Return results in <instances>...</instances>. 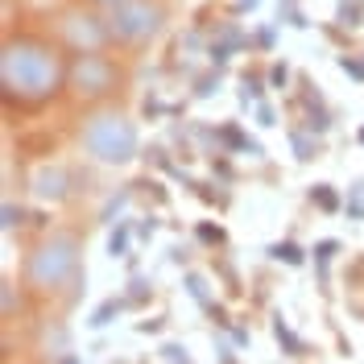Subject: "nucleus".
I'll return each instance as SVG.
<instances>
[{
  "instance_id": "nucleus-3",
  "label": "nucleus",
  "mask_w": 364,
  "mask_h": 364,
  "mask_svg": "<svg viewBox=\"0 0 364 364\" xmlns=\"http://www.w3.org/2000/svg\"><path fill=\"white\" fill-rule=\"evenodd\" d=\"M67 282H79V240L70 232H54L25 257V286L38 294H58Z\"/></svg>"
},
{
  "instance_id": "nucleus-31",
  "label": "nucleus",
  "mask_w": 364,
  "mask_h": 364,
  "mask_svg": "<svg viewBox=\"0 0 364 364\" xmlns=\"http://www.w3.org/2000/svg\"><path fill=\"white\" fill-rule=\"evenodd\" d=\"M240 9H257V0H240Z\"/></svg>"
},
{
  "instance_id": "nucleus-2",
  "label": "nucleus",
  "mask_w": 364,
  "mask_h": 364,
  "mask_svg": "<svg viewBox=\"0 0 364 364\" xmlns=\"http://www.w3.org/2000/svg\"><path fill=\"white\" fill-rule=\"evenodd\" d=\"M79 149L87 158L104 161V166H129L141 154L136 120H129L120 108H100V112L83 116V124H79Z\"/></svg>"
},
{
  "instance_id": "nucleus-29",
  "label": "nucleus",
  "mask_w": 364,
  "mask_h": 364,
  "mask_svg": "<svg viewBox=\"0 0 364 364\" xmlns=\"http://www.w3.org/2000/svg\"><path fill=\"white\" fill-rule=\"evenodd\" d=\"M257 42L265 46V50H269V46H273V29H261V33H257Z\"/></svg>"
},
{
  "instance_id": "nucleus-26",
  "label": "nucleus",
  "mask_w": 364,
  "mask_h": 364,
  "mask_svg": "<svg viewBox=\"0 0 364 364\" xmlns=\"http://www.w3.org/2000/svg\"><path fill=\"white\" fill-rule=\"evenodd\" d=\"M257 124H261V129H273V124H277V116H273L269 104H257Z\"/></svg>"
},
{
  "instance_id": "nucleus-18",
  "label": "nucleus",
  "mask_w": 364,
  "mask_h": 364,
  "mask_svg": "<svg viewBox=\"0 0 364 364\" xmlns=\"http://www.w3.org/2000/svg\"><path fill=\"white\" fill-rule=\"evenodd\" d=\"M129 199H133V191H120V195H112V199L104 203V211H100V220H104V224H112V215H116V211H124V203H129Z\"/></svg>"
},
{
  "instance_id": "nucleus-4",
  "label": "nucleus",
  "mask_w": 364,
  "mask_h": 364,
  "mask_svg": "<svg viewBox=\"0 0 364 364\" xmlns=\"http://www.w3.org/2000/svg\"><path fill=\"white\" fill-rule=\"evenodd\" d=\"M161 21H166V13L158 0H124L108 13V29L116 42H149L161 29Z\"/></svg>"
},
{
  "instance_id": "nucleus-25",
  "label": "nucleus",
  "mask_w": 364,
  "mask_h": 364,
  "mask_svg": "<svg viewBox=\"0 0 364 364\" xmlns=\"http://www.w3.org/2000/svg\"><path fill=\"white\" fill-rule=\"evenodd\" d=\"M340 70H343V75H352V79H360V83H364V63H356V58H340Z\"/></svg>"
},
{
  "instance_id": "nucleus-8",
  "label": "nucleus",
  "mask_w": 364,
  "mask_h": 364,
  "mask_svg": "<svg viewBox=\"0 0 364 364\" xmlns=\"http://www.w3.org/2000/svg\"><path fill=\"white\" fill-rule=\"evenodd\" d=\"M273 340L282 343V352H286L290 360H302V356H306V343H302V336H298V331L282 315H273Z\"/></svg>"
},
{
  "instance_id": "nucleus-24",
  "label": "nucleus",
  "mask_w": 364,
  "mask_h": 364,
  "mask_svg": "<svg viewBox=\"0 0 364 364\" xmlns=\"http://www.w3.org/2000/svg\"><path fill=\"white\" fill-rule=\"evenodd\" d=\"M154 232H158V215H145V220L136 224V240H149Z\"/></svg>"
},
{
  "instance_id": "nucleus-28",
  "label": "nucleus",
  "mask_w": 364,
  "mask_h": 364,
  "mask_svg": "<svg viewBox=\"0 0 364 364\" xmlns=\"http://www.w3.org/2000/svg\"><path fill=\"white\" fill-rule=\"evenodd\" d=\"M232 340H236L240 348H245V343H249V331H245V327H232Z\"/></svg>"
},
{
  "instance_id": "nucleus-21",
  "label": "nucleus",
  "mask_w": 364,
  "mask_h": 364,
  "mask_svg": "<svg viewBox=\"0 0 364 364\" xmlns=\"http://www.w3.org/2000/svg\"><path fill=\"white\" fill-rule=\"evenodd\" d=\"M269 83L282 91L286 83H290V67H286V63H273V67H269Z\"/></svg>"
},
{
  "instance_id": "nucleus-5",
  "label": "nucleus",
  "mask_w": 364,
  "mask_h": 364,
  "mask_svg": "<svg viewBox=\"0 0 364 364\" xmlns=\"http://www.w3.org/2000/svg\"><path fill=\"white\" fill-rule=\"evenodd\" d=\"M116 83H120V70L104 54H75V63L67 67V87L83 100L108 95V91H116Z\"/></svg>"
},
{
  "instance_id": "nucleus-11",
  "label": "nucleus",
  "mask_w": 364,
  "mask_h": 364,
  "mask_svg": "<svg viewBox=\"0 0 364 364\" xmlns=\"http://www.w3.org/2000/svg\"><path fill=\"white\" fill-rule=\"evenodd\" d=\"M124 306H129V302H124V298H104V302H100V306H95V311H91L87 327H95V331H100V327H108V323H112V318L120 315V311H124Z\"/></svg>"
},
{
  "instance_id": "nucleus-27",
  "label": "nucleus",
  "mask_w": 364,
  "mask_h": 364,
  "mask_svg": "<svg viewBox=\"0 0 364 364\" xmlns=\"http://www.w3.org/2000/svg\"><path fill=\"white\" fill-rule=\"evenodd\" d=\"M0 302H4V315H13V306H17V298H13V282L0 286Z\"/></svg>"
},
{
  "instance_id": "nucleus-9",
  "label": "nucleus",
  "mask_w": 364,
  "mask_h": 364,
  "mask_svg": "<svg viewBox=\"0 0 364 364\" xmlns=\"http://www.w3.org/2000/svg\"><path fill=\"white\" fill-rule=\"evenodd\" d=\"M133 236H136V224H133V220H120V224L108 232V257H129Z\"/></svg>"
},
{
  "instance_id": "nucleus-6",
  "label": "nucleus",
  "mask_w": 364,
  "mask_h": 364,
  "mask_svg": "<svg viewBox=\"0 0 364 364\" xmlns=\"http://www.w3.org/2000/svg\"><path fill=\"white\" fill-rule=\"evenodd\" d=\"M63 38L75 54H100L112 38V29H108V21H100L91 13H70V17H63Z\"/></svg>"
},
{
  "instance_id": "nucleus-10",
  "label": "nucleus",
  "mask_w": 364,
  "mask_h": 364,
  "mask_svg": "<svg viewBox=\"0 0 364 364\" xmlns=\"http://www.w3.org/2000/svg\"><path fill=\"white\" fill-rule=\"evenodd\" d=\"M269 257L282 261V265H290V269H302V265H306V249L294 245V240H277V245H269Z\"/></svg>"
},
{
  "instance_id": "nucleus-12",
  "label": "nucleus",
  "mask_w": 364,
  "mask_h": 364,
  "mask_svg": "<svg viewBox=\"0 0 364 364\" xmlns=\"http://www.w3.org/2000/svg\"><path fill=\"white\" fill-rule=\"evenodd\" d=\"M182 286H186V294L195 298V302H199V306H203V311H211V306H215V298H211V290H207V277L203 273H186V277H182Z\"/></svg>"
},
{
  "instance_id": "nucleus-22",
  "label": "nucleus",
  "mask_w": 364,
  "mask_h": 364,
  "mask_svg": "<svg viewBox=\"0 0 364 364\" xmlns=\"http://www.w3.org/2000/svg\"><path fill=\"white\" fill-rule=\"evenodd\" d=\"M195 232H199V240H207V245H224V228L199 224V228H195Z\"/></svg>"
},
{
  "instance_id": "nucleus-33",
  "label": "nucleus",
  "mask_w": 364,
  "mask_h": 364,
  "mask_svg": "<svg viewBox=\"0 0 364 364\" xmlns=\"http://www.w3.org/2000/svg\"><path fill=\"white\" fill-rule=\"evenodd\" d=\"M356 141H360V145H364V129H360V133H356Z\"/></svg>"
},
{
  "instance_id": "nucleus-15",
  "label": "nucleus",
  "mask_w": 364,
  "mask_h": 364,
  "mask_svg": "<svg viewBox=\"0 0 364 364\" xmlns=\"http://www.w3.org/2000/svg\"><path fill=\"white\" fill-rule=\"evenodd\" d=\"M311 252H315V269H318V277L327 282V269H331V261H336V252H340V240H318Z\"/></svg>"
},
{
  "instance_id": "nucleus-30",
  "label": "nucleus",
  "mask_w": 364,
  "mask_h": 364,
  "mask_svg": "<svg viewBox=\"0 0 364 364\" xmlns=\"http://www.w3.org/2000/svg\"><path fill=\"white\" fill-rule=\"evenodd\" d=\"M54 364H83V360H79L75 352H63V356H58V360H54Z\"/></svg>"
},
{
  "instance_id": "nucleus-16",
  "label": "nucleus",
  "mask_w": 364,
  "mask_h": 364,
  "mask_svg": "<svg viewBox=\"0 0 364 364\" xmlns=\"http://www.w3.org/2000/svg\"><path fill=\"white\" fill-rule=\"evenodd\" d=\"M149 298H154V282H149V277H133L129 290H124V302H129V306H145Z\"/></svg>"
},
{
  "instance_id": "nucleus-32",
  "label": "nucleus",
  "mask_w": 364,
  "mask_h": 364,
  "mask_svg": "<svg viewBox=\"0 0 364 364\" xmlns=\"http://www.w3.org/2000/svg\"><path fill=\"white\" fill-rule=\"evenodd\" d=\"M100 4H112V9H116V4H124V0H100Z\"/></svg>"
},
{
  "instance_id": "nucleus-13",
  "label": "nucleus",
  "mask_w": 364,
  "mask_h": 364,
  "mask_svg": "<svg viewBox=\"0 0 364 364\" xmlns=\"http://www.w3.org/2000/svg\"><path fill=\"white\" fill-rule=\"evenodd\" d=\"M311 203H315L318 211H327V215H336V211H340V195H336L331 182H315V186H311Z\"/></svg>"
},
{
  "instance_id": "nucleus-19",
  "label": "nucleus",
  "mask_w": 364,
  "mask_h": 364,
  "mask_svg": "<svg viewBox=\"0 0 364 364\" xmlns=\"http://www.w3.org/2000/svg\"><path fill=\"white\" fill-rule=\"evenodd\" d=\"M161 360H166V364H195L191 356H186V348H182V343H161Z\"/></svg>"
},
{
  "instance_id": "nucleus-17",
  "label": "nucleus",
  "mask_w": 364,
  "mask_h": 364,
  "mask_svg": "<svg viewBox=\"0 0 364 364\" xmlns=\"http://www.w3.org/2000/svg\"><path fill=\"white\" fill-rule=\"evenodd\" d=\"M343 211H348V220H364V178H356L352 186H348V203H343Z\"/></svg>"
},
{
  "instance_id": "nucleus-1",
  "label": "nucleus",
  "mask_w": 364,
  "mask_h": 364,
  "mask_svg": "<svg viewBox=\"0 0 364 364\" xmlns=\"http://www.w3.org/2000/svg\"><path fill=\"white\" fill-rule=\"evenodd\" d=\"M0 83L17 104H42L67 83V67L38 38H9L0 50Z\"/></svg>"
},
{
  "instance_id": "nucleus-14",
  "label": "nucleus",
  "mask_w": 364,
  "mask_h": 364,
  "mask_svg": "<svg viewBox=\"0 0 364 364\" xmlns=\"http://www.w3.org/2000/svg\"><path fill=\"white\" fill-rule=\"evenodd\" d=\"M290 149H294V158H298V161L318 158V141H315V133H302V129H294V133H290Z\"/></svg>"
},
{
  "instance_id": "nucleus-7",
  "label": "nucleus",
  "mask_w": 364,
  "mask_h": 364,
  "mask_svg": "<svg viewBox=\"0 0 364 364\" xmlns=\"http://www.w3.org/2000/svg\"><path fill=\"white\" fill-rule=\"evenodd\" d=\"M29 191H33L42 203H63V199L70 195V170L67 166H58V161H46V166L33 170Z\"/></svg>"
},
{
  "instance_id": "nucleus-20",
  "label": "nucleus",
  "mask_w": 364,
  "mask_h": 364,
  "mask_svg": "<svg viewBox=\"0 0 364 364\" xmlns=\"http://www.w3.org/2000/svg\"><path fill=\"white\" fill-rule=\"evenodd\" d=\"M0 215H4V220H0V228H4V232H13V228L25 220V211L17 203H4V207H0Z\"/></svg>"
},
{
  "instance_id": "nucleus-23",
  "label": "nucleus",
  "mask_w": 364,
  "mask_h": 364,
  "mask_svg": "<svg viewBox=\"0 0 364 364\" xmlns=\"http://www.w3.org/2000/svg\"><path fill=\"white\" fill-rule=\"evenodd\" d=\"M215 83H220V70H215V75H203V79L195 83V95H199V100H203V95H211V91H215Z\"/></svg>"
}]
</instances>
